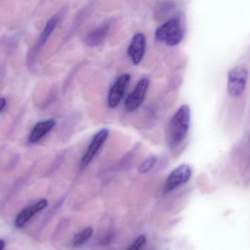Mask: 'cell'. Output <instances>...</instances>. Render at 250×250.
<instances>
[{"mask_svg": "<svg viewBox=\"0 0 250 250\" xmlns=\"http://www.w3.org/2000/svg\"><path fill=\"white\" fill-rule=\"evenodd\" d=\"M190 108L187 104L177 110L170 122V145L173 148L181 145L186 138L190 124Z\"/></svg>", "mask_w": 250, "mask_h": 250, "instance_id": "obj_1", "label": "cell"}, {"mask_svg": "<svg viewBox=\"0 0 250 250\" xmlns=\"http://www.w3.org/2000/svg\"><path fill=\"white\" fill-rule=\"evenodd\" d=\"M155 36L158 41H163L170 46L177 45L184 37L180 20L174 18L167 21L157 29Z\"/></svg>", "mask_w": 250, "mask_h": 250, "instance_id": "obj_2", "label": "cell"}, {"mask_svg": "<svg viewBox=\"0 0 250 250\" xmlns=\"http://www.w3.org/2000/svg\"><path fill=\"white\" fill-rule=\"evenodd\" d=\"M248 70L243 66L231 69L228 75L227 90L230 96L237 98L243 94L248 79Z\"/></svg>", "mask_w": 250, "mask_h": 250, "instance_id": "obj_3", "label": "cell"}, {"mask_svg": "<svg viewBox=\"0 0 250 250\" xmlns=\"http://www.w3.org/2000/svg\"><path fill=\"white\" fill-rule=\"evenodd\" d=\"M192 176V170L188 164H182L170 173L164 186L165 193H169L176 188L189 182Z\"/></svg>", "mask_w": 250, "mask_h": 250, "instance_id": "obj_4", "label": "cell"}, {"mask_svg": "<svg viewBox=\"0 0 250 250\" xmlns=\"http://www.w3.org/2000/svg\"><path fill=\"white\" fill-rule=\"evenodd\" d=\"M108 135H109L108 129H103L94 136L86 153L82 157V162H81L82 168L87 167L92 162L101 147L108 139Z\"/></svg>", "mask_w": 250, "mask_h": 250, "instance_id": "obj_5", "label": "cell"}, {"mask_svg": "<svg viewBox=\"0 0 250 250\" xmlns=\"http://www.w3.org/2000/svg\"><path fill=\"white\" fill-rule=\"evenodd\" d=\"M148 86L149 81L147 79H142L138 82L132 93L128 95L125 101V108L128 112L135 111L142 104Z\"/></svg>", "mask_w": 250, "mask_h": 250, "instance_id": "obj_6", "label": "cell"}, {"mask_svg": "<svg viewBox=\"0 0 250 250\" xmlns=\"http://www.w3.org/2000/svg\"><path fill=\"white\" fill-rule=\"evenodd\" d=\"M48 206V201L46 199L40 200L33 205L22 210L14 221L15 227L16 228H22L24 227L37 214L42 211Z\"/></svg>", "mask_w": 250, "mask_h": 250, "instance_id": "obj_7", "label": "cell"}, {"mask_svg": "<svg viewBox=\"0 0 250 250\" xmlns=\"http://www.w3.org/2000/svg\"><path fill=\"white\" fill-rule=\"evenodd\" d=\"M129 79L130 76L129 74H123L111 87L108 96V104L111 108H115L121 102Z\"/></svg>", "mask_w": 250, "mask_h": 250, "instance_id": "obj_8", "label": "cell"}, {"mask_svg": "<svg viewBox=\"0 0 250 250\" xmlns=\"http://www.w3.org/2000/svg\"><path fill=\"white\" fill-rule=\"evenodd\" d=\"M146 44V40L144 34L138 33L134 35L128 48V54L133 64L138 65L141 63L145 53Z\"/></svg>", "mask_w": 250, "mask_h": 250, "instance_id": "obj_9", "label": "cell"}, {"mask_svg": "<svg viewBox=\"0 0 250 250\" xmlns=\"http://www.w3.org/2000/svg\"><path fill=\"white\" fill-rule=\"evenodd\" d=\"M56 125V121L52 119L39 122L34 126L29 136V142L32 144L40 142L45 135H48Z\"/></svg>", "mask_w": 250, "mask_h": 250, "instance_id": "obj_10", "label": "cell"}, {"mask_svg": "<svg viewBox=\"0 0 250 250\" xmlns=\"http://www.w3.org/2000/svg\"><path fill=\"white\" fill-rule=\"evenodd\" d=\"M109 30L108 23L102 25L92 31L86 38V44L89 46H96L104 41Z\"/></svg>", "mask_w": 250, "mask_h": 250, "instance_id": "obj_11", "label": "cell"}, {"mask_svg": "<svg viewBox=\"0 0 250 250\" xmlns=\"http://www.w3.org/2000/svg\"><path fill=\"white\" fill-rule=\"evenodd\" d=\"M57 22H58V18L57 16H54L51 18L47 22L46 25H45V28L43 29L42 33H41V36H40L39 41H38V45L40 47L43 45L46 42L47 40L49 38L51 34L54 31V28L57 26Z\"/></svg>", "mask_w": 250, "mask_h": 250, "instance_id": "obj_12", "label": "cell"}, {"mask_svg": "<svg viewBox=\"0 0 250 250\" xmlns=\"http://www.w3.org/2000/svg\"><path fill=\"white\" fill-rule=\"evenodd\" d=\"M93 229L92 227H87L84 230L78 233L73 239V245L75 247H79L86 243L87 241L92 238L93 235Z\"/></svg>", "mask_w": 250, "mask_h": 250, "instance_id": "obj_13", "label": "cell"}, {"mask_svg": "<svg viewBox=\"0 0 250 250\" xmlns=\"http://www.w3.org/2000/svg\"><path fill=\"white\" fill-rule=\"evenodd\" d=\"M157 157L155 156H151L148 157L146 159L144 160L141 165L138 167V172L141 174H145V173H148L150 170L154 168V166L157 163Z\"/></svg>", "mask_w": 250, "mask_h": 250, "instance_id": "obj_14", "label": "cell"}, {"mask_svg": "<svg viewBox=\"0 0 250 250\" xmlns=\"http://www.w3.org/2000/svg\"><path fill=\"white\" fill-rule=\"evenodd\" d=\"M146 238L145 236H143V235H141V236H138V237L137 238L136 240L133 242L132 246H130L129 248H128V250H138L141 249V248L144 246V244L146 243Z\"/></svg>", "mask_w": 250, "mask_h": 250, "instance_id": "obj_15", "label": "cell"}, {"mask_svg": "<svg viewBox=\"0 0 250 250\" xmlns=\"http://www.w3.org/2000/svg\"><path fill=\"white\" fill-rule=\"evenodd\" d=\"M6 104H7V101L4 98H0V113L5 107Z\"/></svg>", "mask_w": 250, "mask_h": 250, "instance_id": "obj_16", "label": "cell"}, {"mask_svg": "<svg viewBox=\"0 0 250 250\" xmlns=\"http://www.w3.org/2000/svg\"><path fill=\"white\" fill-rule=\"evenodd\" d=\"M4 248H5V243L4 241L0 239V250H4Z\"/></svg>", "mask_w": 250, "mask_h": 250, "instance_id": "obj_17", "label": "cell"}]
</instances>
